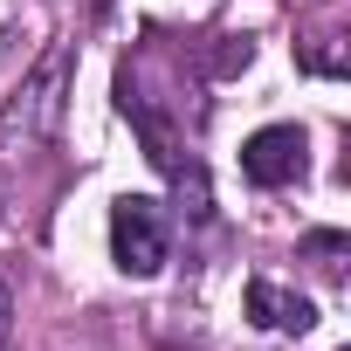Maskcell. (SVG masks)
<instances>
[{"instance_id": "cell-1", "label": "cell", "mask_w": 351, "mask_h": 351, "mask_svg": "<svg viewBox=\"0 0 351 351\" xmlns=\"http://www.w3.org/2000/svg\"><path fill=\"white\" fill-rule=\"evenodd\" d=\"M165 255H172V228H165V207L152 200V193H124L117 207H110V262L124 269V276H158L165 269Z\"/></svg>"}, {"instance_id": "cell-2", "label": "cell", "mask_w": 351, "mask_h": 351, "mask_svg": "<svg viewBox=\"0 0 351 351\" xmlns=\"http://www.w3.org/2000/svg\"><path fill=\"white\" fill-rule=\"evenodd\" d=\"M303 131L296 124H262L248 145H241V180L248 186H262V193H276V186H296L303 180Z\"/></svg>"}, {"instance_id": "cell-3", "label": "cell", "mask_w": 351, "mask_h": 351, "mask_svg": "<svg viewBox=\"0 0 351 351\" xmlns=\"http://www.w3.org/2000/svg\"><path fill=\"white\" fill-rule=\"evenodd\" d=\"M117 110L138 124V138H145V158H152L158 172H186V165H180V138H172V124H165V117L145 104V90L131 83V69L117 76Z\"/></svg>"}, {"instance_id": "cell-4", "label": "cell", "mask_w": 351, "mask_h": 351, "mask_svg": "<svg viewBox=\"0 0 351 351\" xmlns=\"http://www.w3.org/2000/svg\"><path fill=\"white\" fill-rule=\"evenodd\" d=\"M62 76H69V56L56 49V56L35 69V83L21 90V104H14V110H28L21 145H35V138H49V131H56V117H62Z\"/></svg>"}, {"instance_id": "cell-5", "label": "cell", "mask_w": 351, "mask_h": 351, "mask_svg": "<svg viewBox=\"0 0 351 351\" xmlns=\"http://www.w3.org/2000/svg\"><path fill=\"white\" fill-rule=\"evenodd\" d=\"M248 317L262 324V330H310L317 324V303L310 296H289V289H276L269 276H248Z\"/></svg>"}, {"instance_id": "cell-6", "label": "cell", "mask_w": 351, "mask_h": 351, "mask_svg": "<svg viewBox=\"0 0 351 351\" xmlns=\"http://www.w3.org/2000/svg\"><path fill=\"white\" fill-rule=\"evenodd\" d=\"M8 330H14V296H8V282H0V344H8Z\"/></svg>"}]
</instances>
